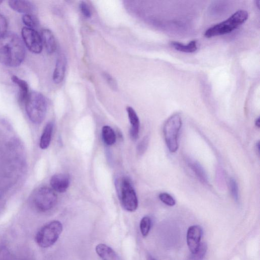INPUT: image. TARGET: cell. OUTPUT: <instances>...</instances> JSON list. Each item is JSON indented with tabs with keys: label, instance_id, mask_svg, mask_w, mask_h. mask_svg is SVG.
Instances as JSON below:
<instances>
[{
	"label": "cell",
	"instance_id": "cell-1",
	"mask_svg": "<svg viewBox=\"0 0 260 260\" xmlns=\"http://www.w3.org/2000/svg\"><path fill=\"white\" fill-rule=\"evenodd\" d=\"M25 55L24 43L13 32H7L0 38V62L11 67L19 66Z\"/></svg>",
	"mask_w": 260,
	"mask_h": 260
},
{
	"label": "cell",
	"instance_id": "cell-2",
	"mask_svg": "<svg viewBox=\"0 0 260 260\" xmlns=\"http://www.w3.org/2000/svg\"><path fill=\"white\" fill-rule=\"evenodd\" d=\"M248 12L244 10L235 12L228 19L207 29L204 35L207 38L226 34L233 31L247 19Z\"/></svg>",
	"mask_w": 260,
	"mask_h": 260
},
{
	"label": "cell",
	"instance_id": "cell-3",
	"mask_svg": "<svg viewBox=\"0 0 260 260\" xmlns=\"http://www.w3.org/2000/svg\"><path fill=\"white\" fill-rule=\"evenodd\" d=\"M26 112L29 119L35 124L41 123L45 117L47 103L45 96L40 92H29L25 103Z\"/></svg>",
	"mask_w": 260,
	"mask_h": 260
},
{
	"label": "cell",
	"instance_id": "cell-4",
	"mask_svg": "<svg viewBox=\"0 0 260 260\" xmlns=\"http://www.w3.org/2000/svg\"><path fill=\"white\" fill-rule=\"evenodd\" d=\"M62 231V225L60 221H50L38 231L35 237L36 242L41 247H49L56 242Z\"/></svg>",
	"mask_w": 260,
	"mask_h": 260
},
{
	"label": "cell",
	"instance_id": "cell-5",
	"mask_svg": "<svg viewBox=\"0 0 260 260\" xmlns=\"http://www.w3.org/2000/svg\"><path fill=\"white\" fill-rule=\"evenodd\" d=\"M116 185L123 208L127 211H135L138 206V200L131 180L127 177H123L117 181Z\"/></svg>",
	"mask_w": 260,
	"mask_h": 260
},
{
	"label": "cell",
	"instance_id": "cell-6",
	"mask_svg": "<svg viewBox=\"0 0 260 260\" xmlns=\"http://www.w3.org/2000/svg\"><path fill=\"white\" fill-rule=\"evenodd\" d=\"M181 125V118L178 114H174L171 116L165 123V140L168 149L172 153L175 152L178 148V134Z\"/></svg>",
	"mask_w": 260,
	"mask_h": 260
},
{
	"label": "cell",
	"instance_id": "cell-7",
	"mask_svg": "<svg viewBox=\"0 0 260 260\" xmlns=\"http://www.w3.org/2000/svg\"><path fill=\"white\" fill-rule=\"evenodd\" d=\"M57 196L54 191L48 187L38 189L33 198L36 208L39 211L45 212L51 209L56 204Z\"/></svg>",
	"mask_w": 260,
	"mask_h": 260
},
{
	"label": "cell",
	"instance_id": "cell-8",
	"mask_svg": "<svg viewBox=\"0 0 260 260\" xmlns=\"http://www.w3.org/2000/svg\"><path fill=\"white\" fill-rule=\"evenodd\" d=\"M23 41L27 48L32 53L38 54L43 48L40 34L35 29L23 27L21 30Z\"/></svg>",
	"mask_w": 260,
	"mask_h": 260
},
{
	"label": "cell",
	"instance_id": "cell-9",
	"mask_svg": "<svg viewBox=\"0 0 260 260\" xmlns=\"http://www.w3.org/2000/svg\"><path fill=\"white\" fill-rule=\"evenodd\" d=\"M202 230L199 225L190 226L187 232L186 240L191 253H195L201 244Z\"/></svg>",
	"mask_w": 260,
	"mask_h": 260
},
{
	"label": "cell",
	"instance_id": "cell-10",
	"mask_svg": "<svg viewBox=\"0 0 260 260\" xmlns=\"http://www.w3.org/2000/svg\"><path fill=\"white\" fill-rule=\"evenodd\" d=\"M70 183V176L67 174H56L52 176L50 179V185L52 189L58 192H65Z\"/></svg>",
	"mask_w": 260,
	"mask_h": 260
},
{
	"label": "cell",
	"instance_id": "cell-11",
	"mask_svg": "<svg viewBox=\"0 0 260 260\" xmlns=\"http://www.w3.org/2000/svg\"><path fill=\"white\" fill-rule=\"evenodd\" d=\"M8 3L11 9L24 14H32L35 10L34 5L28 1L10 0Z\"/></svg>",
	"mask_w": 260,
	"mask_h": 260
},
{
	"label": "cell",
	"instance_id": "cell-12",
	"mask_svg": "<svg viewBox=\"0 0 260 260\" xmlns=\"http://www.w3.org/2000/svg\"><path fill=\"white\" fill-rule=\"evenodd\" d=\"M40 36L43 45L48 54H52L56 49V43L53 34L48 29L44 28L41 31Z\"/></svg>",
	"mask_w": 260,
	"mask_h": 260
},
{
	"label": "cell",
	"instance_id": "cell-13",
	"mask_svg": "<svg viewBox=\"0 0 260 260\" xmlns=\"http://www.w3.org/2000/svg\"><path fill=\"white\" fill-rule=\"evenodd\" d=\"M66 68V58L63 54L59 55L57 58L55 67L53 74V81L56 84L63 80Z\"/></svg>",
	"mask_w": 260,
	"mask_h": 260
},
{
	"label": "cell",
	"instance_id": "cell-14",
	"mask_svg": "<svg viewBox=\"0 0 260 260\" xmlns=\"http://www.w3.org/2000/svg\"><path fill=\"white\" fill-rule=\"evenodd\" d=\"M126 111L131 123L130 136L133 140H136L138 138L140 128V121L138 116L131 107H127Z\"/></svg>",
	"mask_w": 260,
	"mask_h": 260
},
{
	"label": "cell",
	"instance_id": "cell-15",
	"mask_svg": "<svg viewBox=\"0 0 260 260\" xmlns=\"http://www.w3.org/2000/svg\"><path fill=\"white\" fill-rule=\"evenodd\" d=\"M12 81L18 87V101L21 104H25L29 94L27 83L16 76L11 77Z\"/></svg>",
	"mask_w": 260,
	"mask_h": 260
},
{
	"label": "cell",
	"instance_id": "cell-16",
	"mask_svg": "<svg viewBox=\"0 0 260 260\" xmlns=\"http://www.w3.org/2000/svg\"><path fill=\"white\" fill-rule=\"evenodd\" d=\"M95 250L102 260H118L117 255L114 250L106 244H98Z\"/></svg>",
	"mask_w": 260,
	"mask_h": 260
},
{
	"label": "cell",
	"instance_id": "cell-17",
	"mask_svg": "<svg viewBox=\"0 0 260 260\" xmlns=\"http://www.w3.org/2000/svg\"><path fill=\"white\" fill-rule=\"evenodd\" d=\"M53 128V124L51 122L47 123L45 126L40 140L39 144L41 149H45L49 146L51 140Z\"/></svg>",
	"mask_w": 260,
	"mask_h": 260
},
{
	"label": "cell",
	"instance_id": "cell-18",
	"mask_svg": "<svg viewBox=\"0 0 260 260\" xmlns=\"http://www.w3.org/2000/svg\"><path fill=\"white\" fill-rule=\"evenodd\" d=\"M170 45L175 49L183 52L192 53L195 52L197 49V42L196 40H192L187 44H182L181 43L172 41Z\"/></svg>",
	"mask_w": 260,
	"mask_h": 260
},
{
	"label": "cell",
	"instance_id": "cell-19",
	"mask_svg": "<svg viewBox=\"0 0 260 260\" xmlns=\"http://www.w3.org/2000/svg\"><path fill=\"white\" fill-rule=\"evenodd\" d=\"M188 164L200 181L203 183L208 184V177L202 166L198 162L192 160H189Z\"/></svg>",
	"mask_w": 260,
	"mask_h": 260
},
{
	"label": "cell",
	"instance_id": "cell-20",
	"mask_svg": "<svg viewBox=\"0 0 260 260\" xmlns=\"http://www.w3.org/2000/svg\"><path fill=\"white\" fill-rule=\"evenodd\" d=\"M103 140L107 145H112L116 141V135L113 129L108 125H105L102 129Z\"/></svg>",
	"mask_w": 260,
	"mask_h": 260
},
{
	"label": "cell",
	"instance_id": "cell-21",
	"mask_svg": "<svg viewBox=\"0 0 260 260\" xmlns=\"http://www.w3.org/2000/svg\"><path fill=\"white\" fill-rule=\"evenodd\" d=\"M22 20L25 27L34 29L39 24L38 19L33 14H24L22 16Z\"/></svg>",
	"mask_w": 260,
	"mask_h": 260
},
{
	"label": "cell",
	"instance_id": "cell-22",
	"mask_svg": "<svg viewBox=\"0 0 260 260\" xmlns=\"http://www.w3.org/2000/svg\"><path fill=\"white\" fill-rule=\"evenodd\" d=\"M151 220L149 217L144 216L140 221V229L143 237H146L148 234L150 230Z\"/></svg>",
	"mask_w": 260,
	"mask_h": 260
},
{
	"label": "cell",
	"instance_id": "cell-23",
	"mask_svg": "<svg viewBox=\"0 0 260 260\" xmlns=\"http://www.w3.org/2000/svg\"><path fill=\"white\" fill-rule=\"evenodd\" d=\"M207 250V245L205 243H201L197 251L191 253L190 260H203Z\"/></svg>",
	"mask_w": 260,
	"mask_h": 260
},
{
	"label": "cell",
	"instance_id": "cell-24",
	"mask_svg": "<svg viewBox=\"0 0 260 260\" xmlns=\"http://www.w3.org/2000/svg\"><path fill=\"white\" fill-rule=\"evenodd\" d=\"M230 189L231 193L236 201L239 200V190L236 181L234 178H231L230 180Z\"/></svg>",
	"mask_w": 260,
	"mask_h": 260
},
{
	"label": "cell",
	"instance_id": "cell-25",
	"mask_svg": "<svg viewBox=\"0 0 260 260\" xmlns=\"http://www.w3.org/2000/svg\"><path fill=\"white\" fill-rule=\"evenodd\" d=\"M159 198L162 202L168 206H173L176 204L174 199L167 192L160 193L159 194Z\"/></svg>",
	"mask_w": 260,
	"mask_h": 260
},
{
	"label": "cell",
	"instance_id": "cell-26",
	"mask_svg": "<svg viewBox=\"0 0 260 260\" xmlns=\"http://www.w3.org/2000/svg\"><path fill=\"white\" fill-rule=\"evenodd\" d=\"M149 143V138L145 136L142 139L137 146V152L139 154H142L146 150Z\"/></svg>",
	"mask_w": 260,
	"mask_h": 260
},
{
	"label": "cell",
	"instance_id": "cell-27",
	"mask_svg": "<svg viewBox=\"0 0 260 260\" xmlns=\"http://www.w3.org/2000/svg\"><path fill=\"white\" fill-rule=\"evenodd\" d=\"M8 22L6 18L0 14V38L7 32Z\"/></svg>",
	"mask_w": 260,
	"mask_h": 260
},
{
	"label": "cell",
	"instance_id": "cell-28",
	"mask_svg": "<svg viewBox=\"0 0 260 260\" xmlns=\"http://www.w3.org/2000/svg\"><path fill=\"white\" fill-rule=\"evenodd\" d=\"M80 8L81 13L85 17L90 18L91 17L90 10L85 2H82L80 3Z\"/></svg>",
	"mask_w": 260,
	"mask_h": 260
},
{
	"label": "cell",
	"instance_id": "cell-29",
	"mask_svg": "<svg viewBox=\"0 0 260 260\" xmlns=\"http://www.w3.org/2000/svg\"><path fill=\"white\" fill-rule=\"evenodd\" d=\"M104 77L106 79L109 86H111V88L114 90H116L117 88V85L114 79H113L109 74L105 73L104 74Z\"/></svg>",
	"mask_w": 260,
	"mask_h": 260
},
{
	"label": "cell",
	"instance_id": "cell-30",
	"mask_svg": "<svg viewBox=\"0 0 260 260\" xmlns=\"http://www.w3.org/2000/svg\"><path fill=\"white\" fill-rule=\"evenodd\" d=\"M255 125L257 127H259V126H260V122H259V118H257L256 120H255Z\"/></svg>",
	"mask_w": 260,
	"mask_h": 260
},
{
	"label": "cell",
	"instance_id": "cell-31",
	"mask_svg": "<svg viewBox=\"0 0 260 260\" xmlns=\"http://www.w3.org/2000/svg\"><path fill=\"white\" fill-rule=\"evenodd\" d=\"M147 260H156L154 258H153L151 255H148L147 256Z\"/></svg>",
	"mask_w": 260,
	"mask_h": 260
},
{
	"label": "cell",
	"instance_id": "cell-32",
	"mask_svg": "<svg viewBox=\"0 0 260 260\" xmlns=\"http://www.w3.org/2000/svg\"><path fill=\"white\" fill-rule=\"evenodd\" d=\"M3 2L2 1L0 0V4Z\"/></svg>",
	"mask_w": 260,
	"mask_h": 260
}]
</instances>
